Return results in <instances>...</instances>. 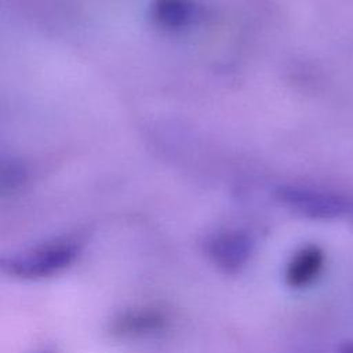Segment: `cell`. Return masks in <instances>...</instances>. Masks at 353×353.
Masks as SVG:
<instances>
[{
  "instance_id": "obj_6",
  "label": "cell",
  "mask_w": 353,
  "mask_h": 353,
  "mask_svg": "<svg viewBox=\"0 0 353 353\" xmlns=\"http://www.w3.org/2000/svg\"><path fill=\"white\" fill-rule=\"evenodd\" d=\"M196 14L192 0H153L152 15L154 21L168 29H179L189 25Z\"/></svg>"
},
{
  "instance_id": "obj_7",
  "label": "cell",
  "mask_w": 353,
  "mask_h": 353,
  "mask_svg": "<svg viewBox=\"0 0 353 353\" xmlns=\"http://www.w3.org/2000/svg\"><path fill=\"white\" fill-rule=\"evenodd\" d=\"M336 353H353V342L352 341L343 342L342 345H339Z\"/></svg>"
},
{
  "instance_id": "obj_3",
  "label": "cell",
  "mask_w": 353,
  "mask_h": 353,
  "mask_svg": "<svg viewBox=\"0 0 353 353\" xmlns=\"http://www.w3.org/2000/svg\"><path fill=\"white\" fill-rule=\"evenodd\" d=\"M210 261L223 273H239L254 254L252 239L241 230H219L204 241Z\"/></svg>"
},
{
  "instance_id": "obj_4",
  "label": "cell",
  "mask_w": 353,
  "mask_h": 353,
  "mask_svg": "<svg viewBox=\"0 0 353 353\" xmlns=\"http://www.w3.org/2000/svg\"><path fill=\"white\" fill-rule=\"evenodd\" d=\"M165 327V317L156 309L139 307L117 313L109 323V331L117 338L152 335Z\"/></svg>"
},
{
  "instance_id": "obj_8",
  "label": "cell",
  "mask_w": 353,
  "mask_h": 353,
  "mask_svg": "<svg viewBox=\"0 0 353 353\" xmlns=\"http://www.w3.org/2000/svg\"><path fill=\"white\" fill-rule=\"evenodd\" d=\"M36 353H55V352H54V350H51V349H43V350L36 352Z\"/></svg>"
},
{
  "instance_id": "obj_1",
  "label": "cell",
  "mask_w": 353,
  "mask_h": 353,
  "mask_svg": "<svg viewBox=\"0 0 353 353\" xmlns=\"http://www.w3.org/2000/svg\"><path fill=\"white\" fill-rule=\"evenodd\" d=\"M80 254V243L57 239L1 259L3 273L22 280H40L68 269Z\"/></svg>"
},
{
  "instance_id": "obj_5",
  "label": "cell",
  "mask_w": 353,
  "mask_h": 353,
  "mask_svg": "<svg viewBox=\"0 0 353 353\" xmlns=\"http://www.w3.org/2000/svg\"><path fill=\"white\" fill-rule=\"evenodd\" d=\"M324 252L319 245L307 244L301 247L285 266V284L294 290L310 285L320 276L324 268Z\"/></svg>"
},
{
  "instance_id": "obj_2",
  "label": "cell",
  "mask_w": 353,
  "mask_h": 353,
  "mask_svg": "<svg viewBox=\"0 0 353 353\" xmlns=\"http://www.w3.org/2000/svg\"><path fill=\"white\" fill-rule=\"evenodd\" d=\"M277 200L291 211L310 219H336L349 216L353 221V199L307 186H281L276 192Z\"/></svg>"
}]
</instances>
